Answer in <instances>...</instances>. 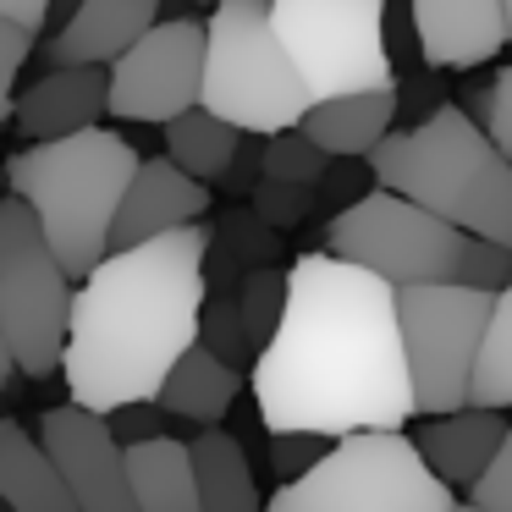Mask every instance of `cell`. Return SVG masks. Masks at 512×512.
I'll return each instance as SVG.
<instances>
[{"mask_svg":"<svg viewBox=\"0 0 512 512\" xmlns=\"http://www.w3.org/2000/svg\"><path fill=\"white\" fill-rule=\"evenodd\" d=\"M468 501L485 507V512H512V435H507V446L496 452V463L485 468V479L468 490Z\"/></svg>","mask_w":512,"mask_h":512,"instance_id":"1f68e13d","label":"cell"},{"mask_svg":"<svg viewBox=\"0 0 512 512\" xmlns=\"http://www.w3.org/2000/svg\"><path fill=\"white\" fill-rule=\"evenodd\" d=\"M397 111L402 94L397 89H375V94H342V100H320L303 122V133L325 149L331 160H369L391 133H397Z\"/></svg>","mask_w":512,"mask_h":512,"instance_id":"ac0fdd59","label":"cell"},{"mask_svg":"<svg viewBox=\"0 0 512 512\" xmlns=\"http://www.w3.org/2000/svg\"><path fill=\"white\" fill-rule=\"evenodd\" d=\"M474 408L485 413L512 408V287L496 298V314H490V336L474 369Z\"/></svg>","mask_w":512,"mask_h":512,"instance_id":"cb8c5ba5","label":"cell"},{"mask_svg":"<svg viewBox=\"0 0 512 512\" xmlns=\"http://www.w3.org/2000/svg\"><path fill=\"white\" fill-rule=\"evenodd\" d=\"M0 23H17L28 34H45V23H56V0H0Z\"/></svg>","mask_w":512,"mask_h":512,"instance_id":"d590c367","label":"cell"},{"mask_svg":"<svg viewBox=\"0 0 512 512\" xmlns=\"http://www.w3.org/2000/svg\"><path fill=\"white\" fill-rule=\"evenodd\" d=\"M512 424L501 413H485V408H468V413H452V419H430L413 430V446L419 457L435 468L441 485H468L474 490L485 479V468L496 463V452L507 446Z\"/></svg>","mask_w":512,"mask_h":512,"instance_id":"e0dca14e","label":"cell"},{"mask_svg":"<svg viewBox=\"0 0 512 512\" xmlns=\"http://www.w3.org/2000/svg\"><path fill=\"white\" fill-rule=\"evenodd\" d=\"M331 446L336 441H325V435H270V468L281 474V485H298L331 457Z\"/></svg>","mask_w":512,"mask_h":512,"instance_id":"f1b7e54d","label":"cell"},{"mask_svg":"<svg viewBox=\"0 0 512 512\" xmlns=\"http://www.w3.org/2000/svg\"><path fill=\"white\" fill-rule=\"evenodd\" d=\"M34 435L45 441V452L56 457L78 512H144L138 507V490H133L127 446L116 441L105 413L61 402V408H45L34 419Z\"/></svg>","mask_w":512,"mask_h":512,"instance_id":"7c38bea8","label":"cell"},{"mask_svg":"<svg viewBox=\"0 0 512 512\" xmlns=\"http://www.w3.org/2000/svg\"><path fill=\"white\" fill-rule=\"evenodd\" d=\"M490 314H496V292H474V287L397 292V320H402V347H408L419 413L452 419V413L474 408V369L490 336Z\"/></svg>","mask_w":512,"mask_h":512,"instance_id":"30bf717a","label":"cell"},{"mask_svg":"<svg viewBox=\"0 0 512 512\" xmlns=\"http://www.w3.org/2000/svg\"><path fill=\"white\" fill-rule=\"evenodd\" d=\"M210 226H182L160 243L111 254L89 281H78L67 342L72 402L89 413H122L160 402L171 369L199 347L210 303Z\"/></svg>","mask_w":512,"mask_h":512,"instance_id":"7a4b0ae2","label":"cell"},{"mask_svg":"<svg viewBox=\"0 0 512 512\" xmlns=\"http://www.w3.org/2000/svg\"><path fill=\"white\" fill-rule=\"evenodd\" d=\"M320 199L314 188H292V182H259L254 188V215L265 226H298L303 215H309V204Z\"/></svg>","mask_w":512,"mask_h":512,"instance_id":"f546056e","label":"cell"},{"mask_svg":"<svg viewBox=\"0 0 512 512\" xmlns=\"http://www.w3.org/2000/svg\"><path fill=\"white\" fill-rule=\"evenodd\" d=\"M276 0H221L210 23V67H204V111L254 138H276L309 122L314 89L292 67L287 45L270 23Z\"/></svg>","mask_w":512,"mask_h":512,"instance_id":"5b68a950","label":"cell"},{"mask_svg":"<svg viewBox=\"0 0 512 512\" xmlns=\"http://www.w3.org/2000/svg\"><path fill=\"white\" fill-rule=\"evenodd\" d=\"M419 28V56L435 72H468L501 56L507 39V6L501 0H408Z\"/></svg>","mask_w":512,"mask_h":512,"instance_id":"5bb4252c","label":"cell"},{"mask_svg":"<svg viewBox=\"0 0 512 512\" xmlns=\"http://www.w3.org/2000/svg\"><path fill=\"white\" fill-rule=\"evenodd\" d=\"M204 210H210V188L204 182L177 171L166 155L144 160V171H138L133 193L122 204V221H116V254L160 243V237L182 232V226H199Z\"/></svg>","mask_w":512,"mask_h":512,"instance_id":"2e32d148","label":"cell"},{"mask_svg":"<svg viewBox=\"0 0 512 512\" xmlns=\"http://www.w3.org/2000/svg\"><path fill=\"white\" fill-rule=\"evenodd\" d=\"M248 386L265 435H397L419 413L397 287L325 248L292 259L287 320Z\"/></svg>","mask_w":512,"mask_h":512,"instance_id":"6da1fadb","label":"cell"},{"mask_svg":"<svg viewBox=\"0 0 512 512\" xmlns=\"http://www.w3.org/2000/svg\"><path fill=\"white\" fill-rule=\"evenodd\" d=\"M204 67H210V23L166 17L111 67V116L149 127L182 122L204 105Z\"/></svg>","mask_w":512,"mask_h":512,"instance_id":"8fae6325","label":"cell"},{"mask_svg":"<svg viewBox=\"0 0 512 512\" xmlns=\"http://www.w3.org/2000/svg\"><path fill=\"white\" fill-rule=\"evenodd\" d=\"M0 496L12 512H78L56 457L23 419L0 424Z\"/></svg>","mask_w":512,"mask_h":512,"instance_id":"d6986e66","label":"cell"},{"mask_svg":"<svg viewBox=\"0 0 512 512\" xmlns=\"http://www.w3.org/2000/svg\"><path fill=\"white\" fill-rule=\"evenodd\" d=\"M457 512H485V507H474V501H457Z\"/></svg>","mask_w":512,"mask_h":512,"instance_id":"74e56055","label":"cell"},{"mask_svg":"<svg viewBox=\"0 0 512 512\" xmlns=\"http://www.w3.org/2000/svg\"><path fill=\"white\" fill-rule=\"evenodd\" d=\"M193 468H199V496L204 512H265L254 485V468L243 457V441L226 430H199L193 435Z\"/></svg>","mask_w":512,"mask_h":512,"instance_id":"7402d4cb","label":"cell"},{"mask_svg":"<svg viewBox=\"0 0 512 512\" xmlns=\"http://www.w3.org/2000/svg\"><path fill=\"white\" fill-rule=\"evenodd\" d=\"M78 281L50 254L39 221L23 199L0 204V353L28 380H45L67 364Z\"/></svg>","mask_w":512,"mask_h":512,"instance_id":"8992f818","label":"cell"},{"mask_svg":"<svg viewBox=\"0 0 512 512\" xmlns=\"http://www.w3.org/2000/svg\"><path fill=\"white\" fill-rule=\"evenodd\" d=\"M243 138H248V133L226 127L221 116H210V111L199 105V111H188L182 122L166 127V160H171L177 171H188L193 182H204V188H210V182H226V177H232V166L243 160V149H248Z\"/></svg>","mask_w":512,"mask_h":512,"instance_id":"603a6c76","label":"cell"},{"mask_svg":"<svg viewBox=\"0 0 512 512\" xmlns=\"http://www.w3.org/2000/svg\"><path fill=\"white\" fill-rule=\"evenodd\" d=\"M199 347H210V353L221 358V364L248 369V375H254L259 347H254V336H248L243 298H237L232 287H215V292H210V303H204V331H199Z\"/></svg>","mask_w":512,"mask_h":512,"instance_id":"d4e9b609","label":"cell"},{"mask_svg":"<svg viewBox=\"0 0 512 512\" xmlns=\"http://www.w3.org/2000/svg\"><path fill=\"white\" fill-rule=\"evenodd\" d=\"M127 463H133V490H138V507L144 512H204L193 446L160 435V441L133 446Z\"/></svg>","mask_w":512,"mask_h":512,"instance_id":"44dd1931","label":"cell"},{"mask_svg":"<svg viewBox=\"0 0 512 512\" xmlns=\"http://www.w3.org/2000/svg\"><path fill=\"white\" fill-rule=\"evenodd\" d=\"M369 171L386 193L424 204L463 237L512 248V160L463 105H441L419 127L391 133L369 155Z\"/></svg>","mask_w":512,"mask_h":512,"instance_id":"277c9868","label":"cell"},{"mask_svg":"<svg viewBox=\"0 0 512 512\" xmlns=\"http://www.w3.org/2000/svg\"><path fill=\"white\" fill-rule=\"evenodd\" d=\"M155 419H160V413L144 402V408H122V413H111V430H116V441H122L127 452H133V446H144V441H160V424H155Z\"/></svg>","mask_w":512,"mask_h":512,"instance_id":"e575fe53","label":"cell"},{"mask_svg":"<svg viewBox=\"0 0 512 512\" xmlns=\"http://www.w3.org/2000/svg\"><path fill=\"white\" fill-rule=\"evenodd\" d=\"M391 0H276L270 23L314 100L397 89L386 50Z\"/></svg>","mask_w":512,"mask_h":512,"instance_id":"ba28073f","label":"cell"},{"mask_svg":"<svg viewBox=\"0 0 512 512\" xmlns=\"http://www.w3.org/2000/svg\"><path fill=\"white\" fill-rule=\"evenodd\" d=\"M243 391V369L221 364L210 347H193L177 369H171L166 391H160V413H177V419L199 424V430H215L226 419V408Z\"/></svg>","mask_w":512,"mask_h":512,"instance_id":"ffe728a7","label":"cell"},{"mask_svg":"<svg viewBox=\"0 0 512 512\" xmlns=\"http://www.w3.org/2000/svg\"><path fill=\"white\" fill-rule=\"evenodd\" d=\"M265 512H457L413 435H347L314 474L281 485Z\"/></svg>","mask_w":512,"mask_h":512,"instance_id":"52a82bcc","label":"cell"},{"mask_svg":"<svg viewBox=\"0 0 512 512\" xmlns=\"http://www.w3.org/2000/svg\"><path fill=\"white\" fill-rule=\"evenodd\" d=\"M138 171H144L138 149L122 133L94 127V133L61 138V144L17 149L6 177H12V199L28 204L67 276L89 281L116 254V221H122Z\"/></svg>","mask_w":512,"mask_h":512,"instance_id":"3957f363","label":"cell"},{"mask_svg":"<svg viewBox=\"0 0 512 512\" xmlns=\"http://www.w3.org/2000/svg\"><path fill=\"white\" fill-rule=\"evenodd\" d=\"M78 12H83V0H56V28H67Z\"/></svg>","mask_w":512,"mask_h":512,"instance_id":"8d00e7d4","label":"cell"},{"mask_svg":"<svg viewBox=\"0 0 512 512\" xmlns=\"http://www.w3.org/2000/svg\"><path fill=\"white\" fill-rule=\"evenodd\" d=\"M325 254L391 281L397 292L402 287H457L468 237L457 226H446L441 215H430L424 204L375 188L353 210L331 215V226H325Z\"/></svg>","mask_w":512,"mask_h":512,"instance_id":"9c48e42d","label":"cell"},{"mask_svg":"<svg viewBox=\"0 0 512 512\" xmlns=\"http://www.w3.org/2000/svg\"><path fill=\"white\" fill-rule=\"evenodd\" d=\"M485 133L496 138V149L512 160V61L496 72V83H490V122Z\"/></svg>","mask_w":512,"mask_h":512,"instance_id":"836d02e7","label":"cell"},{"mask_svg":"<svg viewBox=\"0 0 512 512\" xmlns=\"http://www.w3.org/2000/svg\"><path fill=\"white\" fill-rule=\"evenodd\" d=\"M237 298H243V320H248V336H254V347L265 353L270 342H276L281 320H287V298H292V270H248L243 287H237Z\"/></svg>","mask_w":512,"mask_h":512,"instance_id":"484cf974","label":"cell"},{"mask_svg":"<svg viewBox=\"0 0 512 512\" xmlns=\"http://www.w3.org/2000/svg\"><path fill=\"white\" fill-rule=\"evenodd\" d=\"M457 287H474V292H507L512 287V248L485 243V237H468V254L463 270H457Z\"/></svg>","mask_w":512,"mask_h":512,"instance_id":"83f0119b","label":"cell"},{"mask_svg":"<svg viewBox=\"0 0 512 512\" xmlns=\"http://www.w3.org/2000/svg\"><path fill=\"white\" fill-rule=\"evenodd\" d=\"M193 6H210V12H215V6H221V0H193Z\"/></svg>","mask_w":512,"mask_h":512,"instance_id":"ab89813d","label":"cell"},{"mask_svg":"<svg viewBox=\"0 0 512 512\" xmlns=\"http://www.w3.org/2000/svg\"><path fill=\"white\" fill-rule=\"evenodd\" d=\"M325 171H331V155H325V149L314 144L309 133H303V127L265 138V177H270V182H292V188H320Z\"/></svg>","mask_w":512,"mask_h":512,"instance_id":"4316f807","label":"cell"},{"mask_svg":"<svg viewBox=\"0 0 512 512\" xmlns=\"http://www.w3.org/2000/svg\"><path fill=\"white\" fill-rule=\"evenodd\" d=\"M166 0H83V12L56 28L45 56L56 67H116L138 39L166 23Z\"/></svg>","mask_w":512,"mask_h":512,"instance_id":"9a60e30c","label":"cell"},{"mask_svg":"<svg viewBox=\"0 0 512 512\" xmlns=\"http://www.w3.org/2000/svg\"><path fill=\"white\" fill-rule=\"evenodd\" d=\"M380 182H375V171H369V160H331V171H325V182H320V199L325 204H336V215L342 210H353L358 199H369Z\"/></svg>","mask_w":512,"mask_h":512,"instance_id":"4dcf8cb0","label":"cell"},{"mask_svg":"<svg viewBox=\"0 0 512 512\" xmlns=\"http://www.w3.org/2000/svg\"><path fill=\"white\" fill-rule=\"evenodd\" d=\"M501 6H507V39H512V0H501Z\"/></svg>","mask_w":512,"mask_h":512,"instance_id":"f35d334b","label":"cell"},{"mask_svg":"<svg viewBox=\"0 0 512 512\" xmlns=\"http://www.w3.org/2000/svg\"><path fill=\"white\" fill-rule=\"evenodd\" d=\"M34 45H39V34H28V28H17V23H0V72H6V94H12V100L23 94L17 78H23Z\"/></svg>","mask_w":512,"mask_h":512,"instance_id":"d6a6232c","label":"cell"},{"mask_svg":"<svg viewBox=\"0 0 512 512\" xmlns=\"http://www.w3.org/2000/svg\"><path fill=\"white\" fill-rule=\"evenodd\" d=\"M105 111H111V67H50L12 100V127L28 144H61L94 133Z\"/></svg>","mask_w":512,"mask_h":512,"instance_id":"4fadbf2b","label":"cell"}]
</instances>
